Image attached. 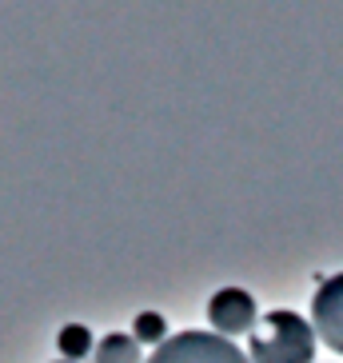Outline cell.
I'll return each instance as SVG.
<instances>
[{"instance_id":"5b68a950","label":"cell","mask_w":343,"mask_h":363,"mask_svg":"<svg viewBox=\"0 0 343 363\" xmlns=\"http://www.w3.org/2000/svg\"><path fill=\"white\" fill-rule=\"evenodd\" d=\"M92 363H144V355H140V343L132 340L128 331H112V335L96 340Z\"/></svg>"},{"instance_id":"52a82bcc","label":"cell","mask_w":343,"mask_h":363,"mask_svg":"<svg viewBox=\"0 0 343 363\" xmlns=\"http://www.w3.org/2000/svg\"><path fill=\"white\" fill-rule=\"evenodd\" d=\"M132 340H136L140 347L152 343V352H156V347L168 340V320H164L160 311H140L136 320H132Z\"/></svg>"},{"instance_id":"7a4b0ae2","label":"cell","mask_w":343,"mask_h":363,"mask_svg":"<svg viewBox=\"0 0 343 363\" xmlns=\"http://www.w3.org/2000/svg\"><path fill=\"white\" fill-rule=\"evenodd\" d=\"M144 363H252L247 352H240L232 340L215 335V331H180L152 352Z\"/></svg>"},{"instance_id":"6da1fadb","label":"cell","mask_w":343,"mask_h":363,"mask_svg":"<svg viewBox=\"0 0 343 363\" xmlns=\"http://www.w3.org/2000/svg\"><path fill=\"white\" fill-rule=\"evenodd\" d=\"M252 363H315V328L300 311H268L252 331Z\"/></svg>"},{"instance_id":"8992f818","label":"cell","mask_w":343,"mask_h":363,"mask_svg":"<svg viewBox=\"0 0 343 363\" xmlns=\"http://www.w3.org/2000/svg\"><path fill=\"white\" fill-rule=\"evenodd\" d=\"M56 352H60V359H68V363H84L88 355L96 352L92 331H88L84 323H64V328L56 331Z\"/></svg>"},{"instance_id":"3957f363","label":"cell","mask_w":343,"mask_h":363,"mask_svg":"<svg viewBox=\"0 0 343 363\" xmlns=\"http://www.w3.org/2000/svg\"><path fill=\"white\" fill-rule=\"evenodd\" d=\"M256 320H259L256 299L244 288H220L208 299V323H212V331L224 335V340L244 335V331H256Z\"/></svg>"},{"instance_id":"277c9868","label":"cell","mask_w":343,"mask_h":363,"mask_svg":"<svg viewBox=\"0 0 343 363\" xmlns=\"http://www.w3.org/2000/svg\"><path fill=\"white\" fill-rule=\"evenodd\" d=\"M311 328H315V340H323L335 355H343V272L315 288Z\"/></svg>"},{"instance_id":"ba28073f","label":"cell","mask_w":343,"mask_h":363,"mask_svg":"<svg viewBox=\"0 0 343 363\" xmlns=\"http://www.w3.org/2000/svg\"><path fill=\"white\" fill-rule=\"evenodd\" d=\"M56 363H68V359H56Z\"/></svg>"}]
</instances>
